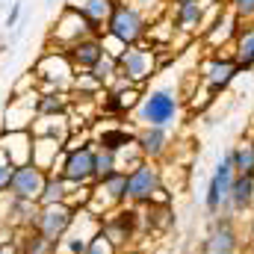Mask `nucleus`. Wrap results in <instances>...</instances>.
I'll list each match as a JSON object with an SVG mask.
<instances>
[{
	"label": "nucleus",
	"mask_w": 254,
	"mask_h": 254,
	"mask_svg": "<svg viewBox=\"0 0 254 254\" xmlns=\"http://www.w3.org/2000/svg\"><path fill=\"white\" fill-rule=\"evenodd\" d=\"M15 169H18V166H12V163H9V157L0 151V195H3V192H9V184H12Z\"/></svg>",
	"instance_id": "obj_28"
},
{
	"label": "nucleus",
	"mask_w": 254,
	"mask_h": 254,
	"mask_svg": "<svg viewBox=\"0 0 254 254\" xmlns=\"http://www.w3.org/2000/svg\"><path fill=\"white\" fill-rule=\"evenodd\" d=\"M0 254H21V243L15 240V243H6V246H0Z\"/></svg>",
	"instance_id": "obj_33"
},
{
	"label": "nucleus",
	"mask_w": 254,
	"mask_h": 254,
	"mask_svg": "<svg viewBox=\"0 0 254 254\" xmlns=\"http://www.w3.org/2000/svg\"><path fill=\"white\" fill-rule=\"evenodd\" d=\"M163 192V169L151 160H142L136 169L127 172V204L133 207H145V204H154L157 195Z\"/></svg>",
	"instance_id": "obj_5"
},
{
	"label": "nucleus",
	"mask_w": 254,
	"mask_h": 254,
	"mask_svg": "<svg viewBox=\"0 0 254 254\" xmlns=\"http://www.w3.org/2000/svg\"><path fill=\"white\" fill-rule=\"evenodd\" d=\"M101 42H104V54L113 57V60H119V57L127 51V45H122L119 39H113V36H107V33H101Z\"/></svg>",
	"instance_id": "obj_30"
},
{
	"label": "nucleus",
	"mask_w": 254,
	"mask_h": 254,
	"mask_svg": "<svg viewBox=\"0 0 254 254\" xmlns=\"http://www.w3.org/2000/svg\"><path fill=\"white\" fill-rule=\"evenodd\" d=\"M240 65L234 57H222V54H210L207 60H201L198 65V74H201V83L207 86V92L210 95H219V92H225L237 77H240Z\"/></svg>",
	"instance_id": "obj_9"
},
{
	"label": "nucleus",
	"mask_w": 254,
	"mask_h": 254,
	"mask_svg": "<svg viewBox=\"0 0 254 254\" xmlns=\"http://www.w3.org/2000/svg\"><path fill=\"white\" fill-rule=\"evenodd\" d=\"M231 216H243L254 207V175H237L231 190Z\"/></svg>",
	"instance_id": "obj_19"
},
{
	"label": "nucleus",
	"mask_w": 254,
	"mask_h": 254,
	"mask_svg": "<svg viewBox=\"0 0 254 254\" xmlns=\"http://www.w3.org/2000/svg\"><path fill=\"white\" fill-rule=\"evenodd\" d=\"M136 148L142 160H163L169 154V130L166 127H136Z\"/></svg>",
	"instance_id": "obj_14"
},
{
	"label": "nucleus",
	"mask_w": 254,
	"mask_h": 254,
	"mask_svg": "<svg viewBox=\"0 0 254 254\" xmlns=\"http://www.w3.org/2000/svg\"><path fill=\"white\" fill-rule=\"evenodd\" d=\"M231 12L243 24H254V0H231Z\"/></svg>",
	"instance_id": "obj_27"
},
{
	"label": "nucleus",
	"mask_w": 254,
	"mask_h": 254,
	"mask_svg": "<svg viewBox=\"0 0 254 254\" xmlns=\"http://www.w3.org/2000/svg\"><path fill=\"white\" fill-rule=\"evenodd\" d=\"M172 27L178 33H201L204 3L201 0H175L172 3Z\"/></svg>",
	"instance_id": "obj_16"
},
{
	"label": "nucleus",
	"mask_w": 254,
	"mask_h": 254,
	"mask_svg": "<svg viewBox=\"0 0 254 254\" xmlns=\"http://www.w3.org/2000/svg\"><path fill=\"white\" fill-rule=\"evenodd\" d=\"M68 192H71V184H68V181H63L60 175H48L45 190H42V195H39V207L65 204V201H68Z\"/></svg>",
	"instance_id": "obj_22"
},
{
	"label": "nucleus",
	"mask_w": 254,
	"mask_h": 254,
	"mask_svg": "<svg viewBox=\"0 0 254 254\" xmlns=\"http://www.w3.org/2000/svg\"><path fill=\"white\" fill-rule=\"evenodd\" d=\"M36 95L39 92H30V95H15L6 107V125L3 130H30L36 122Z\"/></svg>",
	"instance_id": "obj_15"
},
{
	"label": "nucleus",
	"mask_w": 254,
	"mask_h": 254,
	"mask_svg": "<svg viewBox=\"0 0 254 254\" xmlns=\"http://www.w3.org/2000/svg\"><path fill=\"white\" fill-rule=\"evenodd\" d=\"M45 181H48V172H42L39 166L27 163V166H18L15 175H12V184L9 192L15 198H24V201H36L39 204V195L45 190Z\"/></svg>",
	"instance_id": "obj_12"
},
{
	"label": "nucleus",
	"mask_w": 254,
	"mask_h": 254,
	"mask_svg": "<svg viewBox=\"0 0 254 254\" xmlns=\"http://www.w3.org/2000/svg\"><path fill=\"white\" fill-rule=\"evenodd\" d=\"M86 254H116V246L104 234H95L92 243H89V249H86Z\"/></svg>",
	"instance_id": "obj_29"
},
{
	"label": "nucleus",
	"mask_w": 254,
	"mask_h": 254,
	"mask_svg": "<svg viewBox=\"0 0 254 254\" xmlns=\"http://www.w3.org/2000/svg\"><path fill=\"white\" fill-rule=\"evenodd\" d=\"M60 178L71 187H89L95 184V142H86L74 151H65Z\"/></svg>",
	"instance_id": "obj_10"
},
{
	"label": "nucleus",
	"mask_w": 254,
	"mask_h": 254,
	"mask_svg": "<svg viewBox=\"0 0 254 254\" xmlns=\"http://www.w3.org/2000/svg\"><path fill=\"white\" fill-rule=\"evenodd\" d=\"M6 243H15V231L0 219V246H6Z\"/></svg>",
	"instance_id": "obj_32"
},
{
	"label": "nucleus",
	"mask_w": 254,
	"mask_h": 254,
	"mask_svg": "<svg viewBox=\"0 0 254 254\" xmlns=\"http://www.w3.org/2000/svg\"><path fill=\"white\" fill-rule=\"evenodd\" d=\"M231 154H234V169H237V175H254V142L252 139H246V142H240L237 148H231Z\"/></svg>",
	"instance_id": "obj_24"
},
{
	"label": "nucleus",
	"mask_w": 254,
	"mask_h": 254,
	"mask_svg": "<svg viewBox=\"0 0 254 254\" xmlns=\"http://www.w3.org/2000/svg\"><path fill=\"white\" fill-rule=\"evenodd\" d=\"M86 74H92V77H95V80H98V83L107 89V86H110V83L119 77V60H113V57H107V54H104V57L92 65Z\"/></svg>",
	"instance_id": "obj_25"
},
{
	"label": "nucleus",
	"mask_w": 254,
	"mask_h": 254,
	"mask_svg": "<svg viewBox=\"0 0 254 254\" xmlns=\"http://www.w3.org/2000/svg\"><path fill=\"white\" fill-rule=\"evenodd\" d=\"M240 27H243V21H240L231 9H222V15H216V21L201 33V39H204V45H210V48L234 45V39H237Z\"/></svg>",
	"instance_id": "obj_13"
},
{
	"label": "nucleus",
	"mask_w": 254,
	"mask_h": 254,
	"mask_svg": "<svg viewBox=\"0 0 254 254\" xmlns=\"http://www.w3.org/2000/svg\"><path fill=\"white\" fill-rule=\"evenodd\" d=\"M130 145H136V130H127V127H104L95 136V148H107L113 154L125 151Z\"/></svg>",
	"instance_id": "obj_20"
},
{
	"label": "nucleus",
	"mask_w": 254,
	"mask_h": 254,
	"mask_svg": "<svg viewBox=\"0 0 254 254\" xmlns=\"http://www.w3.org/2000/svg\"><path fill=\"white\" fill-rule=\"evenodd\" d=\"M119 172V154L107 148H95V181H104Z\"/></svg>",
	"instance_id": "obj_26"
},
{
	"label": "nucleus",
	"mask_w": 254,
	"mask_h": 254,
	"mask_svg": "<svg viewBox=\"0 0 254 254\" xmlns=\"http://www.w3.org/2000/svg\"><path fill=\"white\" fill-rule=\"evenodd\" d=\"M33 74H36V83H42L45 92H65V95H68V89H74V77H77L74 65L65 57V51H51V48H48V54L39 57Z\"/></svg>",
	"instance_id": "obj_4"
},
{
	"label": "nucleus",
	"mask_w": 254,
	"mask_h": 254,
	"mask_svg": "<svg viewBox=\"0 0 254 254\" xmlns=\"http://www.w3.org/2000/svg\"><path fill=\"white\" fill-rule=\"evenodd\" d=\"M74 216H77V210H71L68 204H51V207H39V216H36V225H33V231L54 249L60 240H63L65 234L71 231V225H74Z\"/></svg>",
	"instance_id": "obj_8"
},
{
	"label": "nucleus",
	"mask_w": 254,
	"mask_h": 254,
	"mask_svg": "<svg viewBox=\"0 0 254 254\" xmlns=\"http://www.w3.org/2000/svg\"><path fill=\"white\" fill-rule=\"evenodd\" d=\"M157 68H160L157 51H154V48H148L145 42H139V45L127 48L125 54L119 57V74L127 77L136 89H142V86L157 74Z\"/></svg>",
	"instance_id": "obj_6"
},
{
	"label": "nucleus",
	"mask_w": 254,
	"mask_h": 254,
	"mask_svg": "<svg viewBox=\"0 0 254 254\" xmlns=\"http://www.w3.org/2000/svg\"><path fill=\"white\" fill-rule=\"evenodd\" d=\"M234 60L243 71L254 68V24L240 27L237 39H234Z\"/></svg>",
	"instance_id": "obj_21"
},
{
	"label": "nucleus",
	"mask_w": 254,
	"mask_h": 254,
	"mask_svg": "<svg viewBox=\"0 0 254 254\" xmlns=\"http://www.w3.org/2000/svg\"><path fill=\"white\" fill-rule=\"evenodd\" d=\"M65 57H68V63L74 65V71H89L92 65L104 57V42H101V36H89V39L71 45L65 51Z\"/></svg>",
	"instance_id": "obj_17"
},
{
	"label": "nucleus",
	"mask_w": 254,
	"mask_h": 254,
	"mask_svg": "<svg viewBox=\"0 0 254 254\" xmlns=\"http://www.w3.org/2000/svg\"><path fill=\"white\" fill-rule=\"evenodd\" d=\"M181 89L175 83H163V86H151L142 92L139 107L133 110V125L136 127H169L178 125L181 119Z\"/></svg>",
	"instance_id": "obj_1"
},
{
	"label": "nucleus",
	"mask_w": 254,
	"mask_h": 254,
	"mask_svg": "<svg viewBox=\"0 0 254 254\" xmlns=\"http://www.w3.org/2000/svg\"><path fill=\"white\" fill-rule=\"evenodd\" d=\"M68 104L71 101L65 92H42L36 95V116H65Z\"/></svg>",
	"instance_id": "obj_23"
},
{
	"label": "nucleus",
	"mask_w": 254,
	"mask_h": 254,
	"mask_svg": "<svg viewBox=\"0 0 254 254\" xmlns=\"http://www.w3.org/2000/svg\"><path fill=\"white\" fill-rule=\"evenodd\" d=\"M240 234L234 228V219L228 216H216L210 222L207 240H204V254H237L240 252Z\"/></svg>",
	"instance_id": "obj_11"
},
{
	"label": "nucleus",
	"mask_w": 254,
	"mask_h": 254,
	"mask_svg": "<svg viewBox=\"0 0 254 254\" xmlns=\"http://www.w3.org/2000/svg\"><path fill=\"white\" fill-rule=\"evenodd\" d=\"M148 30H151V18H148L145 12H139L136 6L122 3V0L116 3L110 21L104 24V33L113 36V39H119V42L127 45V48L145 42V39H148Z\"/></svg>",
	"instance_id": "obj_3"
},
{
	"label": "nucleus",
	"mask_w": 254,
	"mask_h": 254,
	"mask_svg": "<svg viewBox=\"0 0 254 254\" xmlns=\"http://www.w3.org/2000/svg\"><path fill=\"white\" fill-rule=\"evenodd\" d=\"M234 178H237V169H234V154L225 151L207 181V192H204V210L210 216H231V190H234Z\"/></svg>",
	"instance_id": "obj_2"
},
{
	"label": "nucleus",
	"mask_w": 254,
	"mask_h": 254,
	"mask_svg": "<svg viewBox=\"0 0 254 254\" xmlns=\"http://www.w3.org/2000/svg\"><path fill=\"white\" fill-rule=\"evenodd\" d=\"M116 3H119V0H65L68 9H74V12H80L83 18H89L101 33H104V24L110 21Z\"/></svg>",
	"instance_id": "obj_18"
},
{
	"label": "nucleus",
	"mask_w": 254,
	"mask_h": 254,
	"mask_svg": "<svg viewBox=\"0 0 254 254\" xmlns=\"http://www.w3.org/2000/svg\"><path fill=\"white\" fill-rule=\"evenodd\" d=\"M89 36H101V30L89 18H83L80 12H74V9L65 6L63 12H60V18H57V24H54V30H51L48 42L51 45L57 42V51H68L71 45H77V42H83Z\"/></svg>",
	"instance_id": "obj_7"
},
{
	"label": "nucleus",
	"mask_w": 254,
	"mask_h": 254,
	"mask_svg": "<svg viewBox=\"0 0 254 254\" xmlns=\"http://www.w3.org/2000/svg\"><path fill=\"white\" fill-rule=\"evenodd\" d=\"M18 18H21V0H15V3H12V9H9V15H6V27H15V24H18Z\"/></svg>",
	"instance_id": "obj_31"
}]
</instances>
